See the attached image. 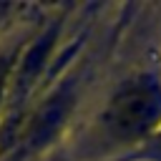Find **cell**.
Masks as SVG:
<instances>
[{
    "label": "cell",
    "instance_id": "6da1fadb",
    "mask_svg": "<svg viewBox=\"0 0 161 161\" xmlns=\"http://www.w3.org/2000/svg\"><path fill=\"white\" fill-rule=\"evenodd\" d=\"M101 121L118 143L151 138L161 126V78L146 73L126 80L108 98Z\"/></svg>",
    "mask_w": 161,
    "mask_h": 161
},
{
    "label": "cell",
    "instance_id": "7a4b0ae2",
    "mask_svg": "<svg viewBox=\"0 0 161 161\" xmlns=\"http://www.w3.org/2000/svg\"><path fill=\"white\" fill-rule=\"evenodd\" d=\"M10 68H13V55L10 53H0V101H3L5 86L10 80Z\"/></svg>",
    "mask_w": 161,
    "mask_h": 161
}]
</instances>
